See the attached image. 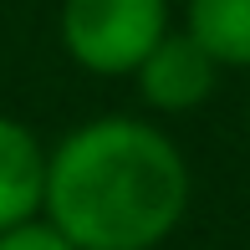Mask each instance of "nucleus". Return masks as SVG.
I'll list each match as a JSON object with an SVG mask.
<instances>
[{"mask_svg": "<svg viewBox=\"0 0 250 250\" xmlns=\"http://www.w3.org/2000/svg\"><path fill=\"white\" fill-rule=\"evenodd\" d=\"M133 77H138V92H143L148 107H158V112H189V107H199V102L214 92L220 62H214L189 31H168V36L143 56V66Z\"/></svg>", "mask_w": 250, "mask_h": 250, "instance_id": "7ed1b4c3", "label": "nucleus"}, {"mask_svg": "<svg viewBox=\"0 0 250 250\" xmlns=\"http://www.w3.org/2000/svg\"><path fill=\"white\" fill-rule=\"evenodd\" d=\"M184 31L220 66H250V0H189Z\"/></svg>", "mask_w": 250, "mask_h": 250, "instance_id": "39448f33", "label": "nucleus"}, {"mask_svg": "<svg viewBox=\"0 0 250 250\" xmlns=\"http://www.w3.org/2000/svg\"><path fill=\"white\" fill-rule=\"evenodd\" d=\"M168 36V0H62V46L92 77H133Z\"/></svg>", "mask_w": 250, "mask_h": 250, "instance_id": "f03ea898", "label": "nucleus"}, {"mask_svg": "<svg viewBox=\"0 0 250 250\" xmlns=\"http://www.w3.org/2000/svg\"><path fill=\"white\" fill-rule=\"evenodd\" d=\"M46 204V148L26 123L0 112V230L26 225Z\"/></svg>", "mask_w": 250, "mask_h": 250, "instance_id": "20e7f679", "label": "nucleus"}, {"mask_svg": "<svg viewBox=\"0 0 250 250\" xmlns=\"http://www.w3.org/2000/svg\"><path fill=\"white\" fill-rule=\"evenodd\" d=\"M0 250H77L66 240L62 230H56L51 220H26V225H10V230H0Z\"/></svg>", "mask_w": 250, "mask_h": 250, "instance_id": "423d86ee", "label": "nucleus"}, {"mask_svg": "<svg viewBox=\"0 0 250 250\" xmlns=\"http://www.w3.org/2000/svg\"><path fill=\"white\" fill-rule=\"evenodd\" d=\"M245 133H250V112H245Z\"/></svg>", "mask_w": 250, "mask_h": 250, "instance_id": "0eeeda50", "label": "nucleus"}, {"mask_svg": "<svg viewBox=\"0 0 250 250\" xmlns=\"http://www.w3.org/2000/svg\"><path fill=\"white\" fill-rule=\"evenodd\" d=\"M189 209V164L138 118H92L46 153L41 214L77 250H153Z\"/></svg>", "mask_w": 250, "mask_h": 250, "instance_id": "f257e3e1", "label": "nucleus"}]
</instances>
